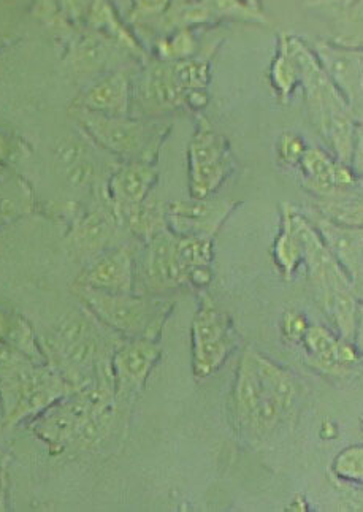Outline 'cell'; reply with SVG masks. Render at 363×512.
<instances>
[{
  "instance_id": "1",
  "label": "cell",
  "mask_w": 363,
  "mask_h": 512,
  "mask_svg": "<svg viewBox=\"0 0 363 512\" xmlns=\"http://www.w3.org/2000/svg\"><path fill=\"white\" fill-rule=\"evenodd\" d=\"M295 397L289 371L253 348L245 349L232 390V414L241 435L254 441L272 435L291 414Z\"/></svg>"
},
{
  "instance_id": "2",
  "label": "cell",
  "mask_w": 363,
  "mask_h": 512,
  "mask_svg": "<svg viewBox=\"0 0 363 512\" xmlns=\"http://www.w3.org/2000/svg\"><path fill=\"white\" fill-rule=\"evenodd\" d=\"M284 37L299 69L300 85L305 92L314 127L321 134L330 154L343 164L351 165L356 132V118L351 107L329 73L325 72L318 56L297 37Z\"/></svg>"
},
{
  "instance_id": "3",
  "label": "cell",
  "mask_w": 363,
  "mask_h": 512,
  "mask_svg": "<svg viewBox=\"0 0 363 512\" xmlns=\"http://www.w3.org/2000/svg\"><path fill=\"white\" fill-rule=\"evenodd\" d=\"M100 322L89 311L69 314L58 327L40 340L46 360L67 379L73 390L81 389L111 373L107 340L99 330Z\"/></svg>"
},
{
  "instance_id": "4",
  "label": "cell",
  "mask_w": 363,
  "mask_h": 512,
  "mask_svg": "<svg viewBox=\"0 0 363 512\" xmlns=\"http://www.w3.org/2000/svg\"><path fill=\"white\" fill-rule=\"evenodd\" d=\"M73 392L67 379L50 363L31 360L0 365V402L5 430L39 416L48 406Z\"/></svg>"
},
{
  "instance_id": "5",
  "label": "cell",
  "mask_w": 363,
  "mask_h": 512,
  "mask_svg": "<svg viewBox=\"0 0 363 512\" xmlns=\"http://www.w3.org/2000/svg\"><path fill=\"white\" fill-rule=\"evenodd\" d=\"M85 310L121 338L159 340L162 327L169 318L172 303L145 295L108 294L88 287L75 286Z\"/></svg>"
},
{
  "instance_id": "6",
  "label": "cell",
  "mask_w": 363,
  "mask_h": 512,
  "mask_svg": "<svg viewBox=\"0 0 363 512\" xmlns=\"http://www.w3.org/2000/svg\"><path fill=\"white\" fill-rule=\"evenodd\" d=\"M115 398L113 376H104L48 406L27 422V428L45 444L51 455L64 454L72 449L73 441L94 409Z\"/></svg>"
},
{
  "instance_id": "7",
  "label": "cell",
  "mask_w": 363,
  "mask_h": 512,
  "mask_svg": "<svg viewBox=\"0 0 363 512\" xmlns=\"http://www.w3.org/2000/svg\"><path fill=\"white\" fill-rule=\"evenodd\" d=\"M284 205L289 211L295 234L299 237L300 245H302L303 264L308 270L314 291L318 294L321 308L329 305L341 295L356 292V286L352 283V279L338 264L335 256L330 253L329 246L325 245L319 230L294 205H289V203H284Z\"/></svg>"
},
{
  "instance_id": "8",
  "label": "cell",
  "mask_w": 363,
  "mask_h": 512,
  "mask_svg": "<svg viewBox=\"0 0 363 512\" xmlns=\"http://www.w3.org/2000/svg\"><path fill=\"white\" fill-rule=\"evenodd\" d=\"M78 119L97 145L126 161L151 162L159 145V132L140 119L100 115L81 107L78 108Z\"/></svg>"
},
{
  "instance_id": "9",
  "label": "cell",
  "mask_w": 363,
  "mask_h": 512,
  "mask_svg": "<svg viewBox=\"0 0 363 512\" xmlns=\"http://www.w3.org/2000/svg\"><path fill=\"white\" fill-rule=\"evenodd\" d=\"M237 346V335L229 314L213 300L203 297L192 321V371L197 379L213 375Z\"/></svg>"
},
{
  "instance_id": "10",
  "label": "cell",
  "mask_w": 363,
  "mask_h": 512,
  "mask_svg": "<svg viewBox=\"0 0 363 512\" xmlns=\"http://www.w3.org/2000/svg\"><path fill=\"white\" fill-rule=\"evenodd\" d=\"M189 192L194 199L211 197L234 170V157L226 138L200 118L189 143Z\"/></svg>"
},
{
  "instance_id": "11",
  "label": "cell",
  "mask_w": 363,
  "mask_h": 512,
  "mask_svg": "<svg viewBox=\"0 0 363 512\" xmlns=\"http://www.w3.org/2000/svg\"><path fill=\"white\" fill-rule=\"evenodd\" d=\"M161 359V346L150 338H121L111 356V373L119 408L142 394L151 371Z\"/></svg>"
},
{
  "instance_id": "12",
  "label": "cell",
  "mask_w": 363,
  "mask_h": 512,
  "mask_svg": "<svg viewBox=\"0 0 363 512\" xmlns=\"http://www.w3.org/2000/svg\"><path fill=\"white\" fill-rule=\"evenodd\" d=\"M238 203L226 199L176 200L167 205V226L178 237H210L218 234L222 224Z\"/></svg>"
},
{
  "instance_id": "13",
  "label": "cell",
  "mask_w": 363,
  "mask_h": 512,
  "mask_svg": "<svg viewBox=\"0 0 363 512\" xmlns=\"http://www.w3.org/2000/svg\"><path fill=\"white\" fill-rule=\"evenodd\" d=\"M176 241L178 235L170 229L162 230L161 234L146 241L142 281L151 294H162L188 284V273L176 254Z\"/></svg>"
},
{
  "instance_id": "14",
  "label": "cell",
  "mask_w": 363,
  "mask_h": 512,
  "mask_svg": "<svg viewBox=\"0 0 363 512\" xmlns=\"http://www.w3.org/2000/svg\"><path fill=\"white\" fill-rule=\"evenodd\" d=\"M75 286L108 294H132L135 287L134 254L127 246L107 249L86 265Z\"/></svg>"
},
{
  "instance_id": "15",
  "label": "cell",
  "mask_w": 363,
  "mask_h": 512,
  "mask_svg": "<svg viewBox=\"0 0 363 512\" xmlns=\"http://www.w3.org/2000/svg\"><path fill=\"white\" fill-rule=\"evenodd\" d=\"M303 186L322 199H333L346 194L357 183L351 165L343 164L337 157L319 148H308L299 162Z\"/></svg>"
},
{
  "instance_id": "16",
  "label": "cell",
  "mask_w": 363,
  "mask_h": 512,
  "mask_svg": "<svg viewBox=\"0 0 363 512\" xmlns=\"http://www.w3.org/2000/svg\"><path fill=\"white\" fill-rule=\"evenodd\" d=\"M302 343L311 365L333 378L348 376L360 360L356 344L337 337L322 325H310Z\"/></svg>"
},
{
  "instance_id": "17",
  "label": "cell",
  "mask_w": 363,
  "mask_h": 512,
  "mask_svg": "<svg viewBox=\"0 0 363 512\" xmlns=\"http://www.w3.org/2000/svg\"><path fill=\"white\" fill-rule=\"evenodd\" d=\"M157 181V170L151 162L127 161L113 172L107 184V199L113 214L123 213L150 197Z\"/></svg>"
},
{
  "instance_id": "18",
  "label": "cell",
  "mask_w": 363,
  "mask_h": 512,
  "mask_svg": "<svg viewBox=\"0 0 363 512\" xmlns=\"http://www.w3.org/2000/svg\"><path fill=\"white\" fill-rule=\"evenodd\" d=\"M18 360L48 363L42 343L35 337L27 319L12 311L0 310V365Z\"/></svg>"
},
{
  "instance_id": "19",
  "label": "cell",
  "mask_w": 363,
  "mask_h": 512,
  "mask_svg": "<svg viewBox=\"0 0 363 512\" xmlns=\"http://www.w3.org/2000/svg\"><path fill=\"white\" fill-rule=\"evenodd\" d=\"M316 229L354 286L363 284V227L343 226L322 218Z\"/></svg>"
},
{
  "instance_id": "20",
  "label": "cell",
  "mask_w": 363,
  "mask_h": 512,
  "mask_svg": "<svg viewBox=\"0 0 363 512\" xmlns=\"http://www.w3.org/2000/svg\"><path fill=\"white\" fill-rule=\"evenodd\" d=\"M318 58L354 111L357 102L363 99V59L359 54L330 45L319 48Z\"/></svg>"
},
{
  "instance_id": "21",
  "label": "cell",
  "mask_w": 363,
  "mask_h": 512,
  "mask_svg": "<svg viewBox=\"0 0 363 512\" xmlns=\"http://www.w3.org/2000/svg\"><path fill=\"white\" fill-rule=\"evenodd\" d=\"M116 221L113 211L91 210L73 222L72 245L80 256L94 257L107 251L111 238L115 235Z\"/></svg>"
},
{
  "instance_id": "22",
  "label": "cell",
  "mask_w": 363,
  "mask_h": 512,
  "mask_svg": "<svg viewBox=\"0 0 363 512\" xmlns=\"http://www.w3.org/2000/svg\"><path fill=\"white\" fill-rule=\"evenodd\" d=\"M129 80L124 73H113L85 92L81 108L107 116H129Z\"/></svg>"
},
{
  "instance_id": "23",
  "label": "cell",
  "mask_w": 363,
  "mask_h": 512,
  "mask_svg": "<svg viewBox=\"0 0 363 512\" xmlns=\"http://www.w3.org/2000/svg\"><path fill=\"white\" fill-rule=\"evenodd\" d=\"M119 226L126 227L130 234L140 240L150 241L151 238L161 234L167 226V207L162 203L151 200L150 197L140 205L129 208L116 216Z\"/></svg>"
},
{
  "instance_id": "24",
  "label": "cell",
  "mask_w": 363,
  "mask_h": 512,
  "mask_svg": "<svg viewBox=\"0 0 363 512\" xmlns=\"http://www.w3.org/2000/svg\"><path fill=\"white\" fill-rule=\"evenodd\" d=\"M186 91L180 88L173 77L172 65H156L145 81L143 100L157 110H175L183 107Z\"/></svg>"
},
{
  "instance_id": "25",
  "label": "cell",
  "mask_w": 363,
  "mask_h": 512,
  "mask_svg": "<svg viewBox=\"0 0 363 512\" xmlns=\"http://www.w3.org/2000/svg\"><path fill=\"white\" fill-rule=\"evenodd\" d=\"M273 259H275L276 267L281 270L286 279L294 278L295 272L303 264L302 245H300L299 237L295 234L286 205H283L281 227H279V234L276 235L275 243H273Z\"/></svg>"
},
{
  "instance_id": "26",
  "label": "cell",
  "mask_w": 363,
  "mask_h": 512,
  "mask_svg": "<svg viewBox=\"0 0 363 512\" xmlns=\"http://www.w3.org/2000/svg\"><path fill=\"white\" fill-rule=\"evenodd\" d=\"M270 83L281 104H287L295 88L300 85L299 69L292 58L291 51L287 48L284 35L279 39L278 54L270 69Z\"/></svg>"
},
{
  "instance_id": "27",
  "label": "cell",
  "mask_w": 363,
  "mask_h": 512,
  "mask_svg": "<svg viewBox=\"0 0 363 512\" xmlns=\"http://www.w3.org/2000/svg\"><path fill=\"white\" fill-rule=\"evenodd\" d=\"M176 254L186 273L194 268L211 267L213 262V238L178 237Z\"/></svg>"
},
{
  "instance_id": "28",
  "label": "cell",
  "mask_w": 363,
  "mask_h": 512,
  "mask_svg": "<svg viewBox=\"0 0 363 512\" xmlns=\"http://www.w3.org/2000/svg\"><path fill=\"white\" fill-rule=\"evenodd\" d=\"M324 200V218L343 226L363 227V199H348L340 195Z\"/></svg>"
},
{
  "instance_id": "29",
  "label": "cell",
  "mask_w": 363,
  "mask_h": 512,
  "mask_svg": "<svg viewBox=\"0 0 363 512\" xmlns=\"http://www.w3.org/2000/svg\"><path fill=\"white\" fill-rule=\"evenodd\" d=\"M173 77L183 91L207 89L210 83V65L199 59H183L172 64Z\"/></svg>"
},
{
  "instance_id": "30",
  "label": "cell",
  "mask_w": 363,
  "mask_h": 512,
  "mask_svg": "<svg viewBox=\"0 0 363 512\" xmlns=\"http://www.w3.org/2000/svg\"><path fill=\"white\" fill-rule=\"evenodd\" d=\"M332 471L341 481L363 486V446L352 444L338 452L333 460Z\"/></svg>"
},
{
  "instance_id": "31",
  "label": "cell",
  "mask_w": 363,
  "mask_h": 512,
  "mask_svg": "<svg viewBox=\"0 0 363 512\" xmlns=\"http://www.w3.org/2000/svg\"><path fill=\"white\" fill-rule=\"evenodd\" d=\"M89 20H91L92 26L110 32L119 42H123L124 45L129 46L130 50H138L135 40L130 37L129 32L116 20L115 13L111 10L107 0H94Z\"/></svg>"
},
{
  "instance_id": "32",
  "label": "cell",
  "mask_w": 363,
  "mask_h": 512,
  "mask_svg": "<svg viewBox=\"0 0 363 512\" xmlns=\"http://www.w3.org/2000/svg\"><path fill=\"white\" fill-rule=\"evenodd\" d=\"M203 2L210 8L213 16H227V18H238V20L267 23V18L262 15V12H256L253 8H249L241 0H203Z\"/></svg>"
},
{
  "instance_id": "33",
  "label": "cell",
  "mask_w": 363,
  "mask_h": 512,
  "mask_svg": "<svg viewBox=\"0 0 363 512\" xmlns=\"http://www.w3.org/2000/svg\"><path fill=\"white\" fill-rule=\"evenodd\" d=\"M194 51V37L188 29H181L180 32L173 35L172 39L162 40L159 43V53L165 61H183V59L191 58Z\"/></svg>"
},
{
  "instance_id": "34",
  "label": "cell",
  "mask_w": 363,
  "mask_h": 512,
  "mask_svg": "<svg viewBox=\"0 0 363 512\" xmlns=\"http://www.w3.org/2000/svg\"><path fill=\"white\" fill-rule=\"evenodd\" d=\"M107 58L102 40L94 39V37H85L77 46V64L81 69L96 70L100 65L104 64Z\"/></svg>"
},
{
  "instance_id": "35",
  "label": "cell",
  "mask_w": 363,
  "mask_h": 512,
  "mask_svg": "<svg viewBox=\"0 0 363 512\" xmlns=\"http://www.w3.org/2000/svg\"><path fill=\"white\" fill-rule=\"evenodd\" d=\"M308 146L303 142V138L295 132H283L279 135L278 143H276V153H278L279 161L284 165H299Z\"/></svg>"
},
{
  "instance_id": "36",
  "label": "cell",
  "mask_w": 363,
  "mask_h": 512,
  "mask_svg": "<svg viewBox=\"0 0 363 512\" xmlns=\"http://www.w3.org/2000/svg\"><path fill=\"white\" fill-rule=\"evenodd\" d=\"M310 324L306 321L305 314L297 310H289L283 314L281 319V330L284 337L289 341H302Z\"/></svg>"
},
{
  "instance_id": "37",
  "label": "cell",
  "mask_w": 363,
  "mask_h": 512,
  "mask_svg": "<svg viewBox=\"0 0 363 512\" xmlns=\"http://www.w3.org/2000/svg\"><path fill=\"white\" fill-rule=\"evenodd\" d=\"M172 0H135L134 16L135 18H148L164 13L169 8Z\"/></svg>"
},
{
  "instance_id": "38",
  "label": "cell",
  "mask_w": 363,
  "mask_h": 512,
  "mask_svg": "<svg viewBox=\"0 0 363 512\" xmlns=\"http://www.w3.org/2000/svg\"><path fill=\"white\" fill-rule=\"evenodd\" d=\"M351 169L357 176H363V118L356 119L354 132V150H352Z\"/></svg>"
},
{
  "instance_id": "39",
  "label": "cell",
  "mask_w": 363,
  "mask_h": 512,
  "mask_svg": "<svg viewBox=\"0 0 363 512\" xmlns=\"http://www.w3.org/2000/svg\"><path fill=\"white\" fill-rule=\"evenodd\" d=\"M211 279H213L211 267L194 268L189 272L188 284L197 287V289H205V287L210 286Z\"/></svg>"
},
{
  "instance_id": "40",
  "label": "cell",
  "mask_w": 363,
  "mask_h": 512,
  "mask_svg": "<svg viewBox=\"0 0 363 512\" xmlns=\"http://www.w3.org/2000/svg\"><path fill=\"white\" fill-rule=\"evenodd\" d=\"M207 104L208 96L205 89H192V91H186V94H184V105L192 108V110H202V108L207 107Z\"/></svg>"
},
{
  "instance_id": "41",
  "label": "cell",
  "mask_w": 363,
  "mask_h": 512,
  "mask_svg": "<svg viewBox=\"0 0 363 512\" xmlns=\"http://www.w3.org/2000/svg\"><path fill=\"white\" fill-rule=\"evenodd\" d=\"M354 344L359 352H363V295L359 299V313H357V327L354 333Z\"/></svg>"
},
{
  "instance_id": "42",
  "label": "cell",
  "mask_w": 363,
  "mask_h": 512,
  "mask_svg": "<svg viewBox=\"0 0 363 512\" xmlns=\"http://www.w3.org/2000/svg\"><path fill=\"white\" fill-rule=\"evenodd\" d=\"M8 478L5 468H0V511H7Z\"/></svg>"
},
{
  "instance_id": "43",
  "label": "cell",
  "mask_w": 363,
  "mask_h": 512,
  "mask_svg": "<svg viewBox=\"0 0 363 512\" xmlns=\"http://www.w3.org/2000/svg\"><path fill=\"white\" fill-rule=\"evenodd\" d=\"M354 0H306V5L310 7H329V5H341V7H349Z\"/></svg>"
},
{
  "instance_id": "44",
  "label": "cell",
  "mask_w": 363,
  "mask_h": 512,
  "mask_svg": "<svg viewBox=\"0 0 363 512\" xmlns=\"http://www.w3.org/2000/svg\"><path fill=\"white\" fill-rule=\"evenodd\" d=\"M321 436L324 440H335L338 436V428L335 422L325 421L321 427Z\"/></svg>"
},
{
  "instance_id": "45",
  "label": "cell",
  "mask_w": 363,
  "mask_h": 512,
  "mask_svg": "<svg viewBox=\"0 0 363 512\" xmlns=\"http://www.w3.org/2000/svg\"><path fill=\"white\" fill-rule=\"evenodd\" d=\"M291 511H306V503L302 498H297L291 505Z\"/></svg>"
},
{
  "instance_id": "46",
  "label": "cell",
  "mask_w": 363,
  "mask_h": 512,
  "mask_svg": "<svg viewBox=\"0 0 363 512\" xmlns=\"http://www.w3.org/2000/svg\"><path fill=\"white\" fill-rule=\"evenodd\" d=\"M8 463H10V455L0 449V468H7Z\"/></svg>"
},
{
  "instance_id": "47",
  "label": "cell",
  "mask_w": 363,
  "mask_h": 512,
  "mask_svg": "<svg viewBox=\"0 0 363 512\" xmlns=\"http://www.w3.org/2000/svg\"><path fill=\"white\" fill-rule=\"evenodd\" d=\"M241 2L248 5L249 8H253L256 12H260V0H241Z\"/></svg>"
},
{
  "instance_id": "48",
  "label": "cell",
  "mask_w": 363,
  "mask_h": 512,
  "mask_svg": "<svg viewBox=\"0 0 363 512\" xmlns=\"http://www.w3.org/2000/svg\"><path fill=\"white\" fill-rule=\"evenodd\" d=\"M360 427H362V432H363V414H362V417H360Z\"/></svg>"
}]
</instances>
